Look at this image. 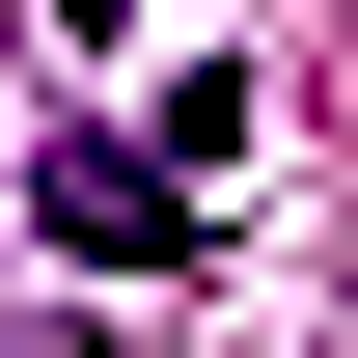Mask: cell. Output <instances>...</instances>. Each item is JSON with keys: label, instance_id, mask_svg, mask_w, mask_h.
<instances>
[{"label": "cell", "instance_id": "cell-1", "mask_svg": "<svg viewBox=\"0 0 358 358\" xmlns=\"http://www.w3.org/2000/svg\"><path fill=\"white\" fill-rule=\"evenodd\" d=\"M28 221L83 248V275H138V248H193V166H166V138H55V166H28Z\"/></svg>", "mask_w": 358, "mask_h": 358}]
</instances>
